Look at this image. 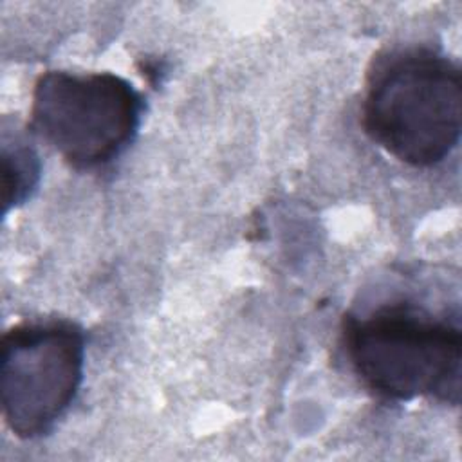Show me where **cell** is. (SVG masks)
I'll return each instance as SVG.
<instances>
[{"instance_id": "3", "label": "cell", "mask_w": 462, "mask_h": 462, "mask_svg": "<svg viewBox=\"0 0 462 462\" xmlns=\"http://www.w3.org/2000/svg\"><path fill=\"white\" fill-rule=\"evenodd\" d=\"M144 101L114 72H43L31 94L29 126L74 170L108 166L135 139Z\"/></svg>"}, {"instance_id": "1", "label": "cell", "mask_w": 462, "mask_h": 462, "mask_svg": "<svg viewBox=\"0 0 462 462\" xmlns=\"http://www.w3.org/2000/svg\"><path fill=\"white\" fill-rule=\"evenodd\" d=\"M341 345L361 384L381 399H430L458 406L462 330L458 319L410 300L346 314Z\"/></svg>"}, {"instance_id": "4", "label": "cell", "mask_w": 462, "mask_h": 462, "mask_svg": "<svg viewBox=\"0 0 462 462\" xmlns=\"http://www.w3.org/2000/svg\"><path fill=\"white\" fill-rule=\"evenodd\" d=\"M85 368V332L67 319L13 325L2 337L0 397L18 439L47 435L74 402Z\"/></svg>"}, {"instance_id": "5", "label": "cell", "mask_w": 462, "mask_h": 462, "mask_svg": "<svg viewBox=\"0 0 462 462\" xmlns=\"http://www.w3.org/2000/svg\"><path fill=\"white\" fill-rule=\"evenodd\" d=\"M2 162H4V208L25 202L40 179V159L31 143L14 130L2 132Z\"/></svg>"}, {"instance_id": "2", "label": "cell", "mask_w": 462, "mask_h": 462, "mask_svg": "<svg viewBox=\"0 0 462 462\" xmlns=\"http://www.w3.org/2000/svg\"><path fill=\"white\" fill-rule=\"evenodd\" d=\"M361 123L379 148L408 166L442 162L460 139L458 63L428 45L379 54L366 72Z\"/></svg>"}]
</instances>
